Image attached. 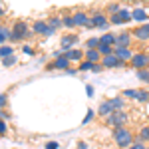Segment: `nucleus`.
Here are the masks:
<instances>
[{
    "instance_id": "1",
    "label": "nucleus",
    "mask_w": 149,
    "mask_h": 149,
    "mask_svg": "<svg viewBox=\"0 0 149 149\" xmlns=\"http://www.w3.org/2000/svg\"><path fill=\"white\" fill-rule=\"evenodd\" d=\"M113 143H115V147H119V149H129L133 143H135V133L129 129V127H115L113 131Z\"/></svg>"
},
{
    "instance_id": "2",
    "label": "nucleus",
    "mask_w": 149,
    "mask_h": 149,
    "mask_svg": "<svg viewBox=\"0 0 149 149\" xmlns=\"http://www.w3.org/2000/svg\"><path fill=\"white\" fill-rule=\"evenodd\" d=\"M129 66L139 72V70H149V52H135L129 60Z\"/></svg>"
},
{
    "instance_id": "3",
    "label": "nucleus",
    "mask_w": 149,
    "mask_h": 149,
    "mask_svg": "<svg viewBox=\"0 0 149 149\" xmlns=\"http://www.w3.org/2000/svg\"><path fill=\"white\" fill-rule=\"evenodd\" d=\"M92 28H100V30H107L111 24H109V16L102 10H92Z\"/></svg>"
},
{
    "instance_id": "4",
    "label": "nucleus",
    "mask_w": 149,
    "mask_h": 149,
    "mask_svg": "<svg viewBox=\"0 0 149 149\" xmlns=\"http://www.w3.org/2000/svg\"><path fill=\"white\" fill-rule=\"evenodd\" d=\"M127 119H129V115H127L125 111H113L111 115L105 117V123L115 129V127H125L127 125Z\"/></svg>"
},
{
    "instance_id": "5",
    "label": "nucleus",
    "mask_w": 149,
    "mask_h": 149,
    "mask_svg": "<svg viewBox=\"0 0 149 149\" xmlns=\"http://www.w3.org/2000/svg\"><path fill=\"white\" fill-rule=\"evenodd\" d=\"M74 20H76V28H90L92 30V16L84 10L74 12Z\"/></svg>"
},
{
    "instance_id": "6",
    "label": "nucleus",
    "mask_w": 149,
    "mask_h": 149,
    "mask_svg": "<svg viewBox=\"0 0 149 149\" xmlns=\"http://www.w3.org/2000/svg\"><path fill=\"white\" fill-rule=\"evenodd\" d=\"M131 44H133L131 30H125V32L115 34V48H131Z\"/></svg>"
},
{
    "instance_id": "7",
    "label": "nucleus",
    "mask_w": 149,
    "mask_h": 149,
    "mask_svg": "<svg viewBox=\"0 0 149 149\" xmlns=\"http://www.w3.org/2000/svg\"><path fill=\"white\" fill-rule=\"evenodd\" d=\"M78 34H64L60 38V50H64V52H68V50H74L76 44H78Z\"/></svg>"
},
{
    "instance_id": "8",
    "label": "nucleus",
    "mask_w": 149,
    "mask_h": 149,
    "mask_svg": "<svg viewBox=\"0 0 149 149\" xmlns=\"http://www.w3.org/2000/svg\"><path fill=\"white\" fill-rule=\"evenodd\" d=\"M131 36H133V40H137V42H149V22L133 28V30H131Z\"/></svg>"
},
{
    "instance_id": "9",
    "label": "nucleus",
    "mask_w": 149,
    "mask_h": 149,
    "mask_svg": "<svg viewBox=\"0 0 149 149\" xmlns=\"http://www.w3.org/2000/svg\"><path fill=\"white\" fill-rule=\"evenodd\" d=\"M46 70H48V72H52V70H62V72H68V70H70V60L66 56L56 58L54 62L46 64Z\"/></svg>"
},
{
    "instance_id": "10",
    "label": "nucleus",
    "mask_w": 149,
    "mask_h": 149,
    "mask_svg": "<svg viewBox=\"0 0 149 149\" xmlns=\"http://www.w3.org/2000/svg\"><path fill=\"white\" fill-rule=\"evenodd\" d=\"M102 66H103V68H107V70H115V68H123V66H127V64H125V62H121L115 54H111V56L102 58Z\"/></svg>"
},
{
    "instance_id": "11",
    "label": "nucleus",
    "mask_w": 149,
    "mask_h": 149,
    "mask_svg": "<svg viewBox=\"0 0 149 149\" xmlns=\"http://www.w3.org/2000/svg\"><path fill=\"white\" fill-rule=\"evenodd\" d=\"M32 32H34V36H48V32H50V26H48V22L46 20H34L32 22Z\"/></svg>"
},
{
    "instance_id": "12",
    "label": "nucleus",
    "mask_w": 149,
    "mask_h": 149,
    "mask_svg": "<svg viewBox=\"0 0 149 149\" xmlns=\"http://www.w3.org/2000/svg\"><path fill=\"white\" fill-rule=\"evenodd\" d=\"M147 18H149V12L145 8H133L131 10V20H135V22L147 24Z\"/></svg>"
},
{
    "instance_id": "13",
    "label": "nucleus",
    "mask_w": 149,
    "mask_h": 149,
    "mask_svg": "<svg viewBox=\"0 0 149 149\" xmlns=\"http://www.w3.org/2000/svg\"><path fill=\"white\" fill-rule=\"evenodd\" d=\"M133 54H135V52H133L131 48H115V56L119 58L121 62H125V64H129V60L133 58Z\"/></svg>"
},
{
    "instance_id": "14",
    "label": "nucleus",
    "mask_w": 149,
    "mask_h": 149,
    "mask_svg": "<svg viewBox=\"0 0 149 149\" xmlns=\"http://www.w3.org/2000/svg\"><path fill=\"white\" fill-rule=\"evenodd\" d=\"M113 113V107H111V103H109V100H105V102H102L100 105H97V115H102L103 119L107 117V115Z\"/></svg>"
},
{
    "instance_id": "15",
    "label": "nucleus",
    "mask_w": 149,
    "mask_h": 149,
    "mask_svg": "<svg viewBox=\"0 0 149 149\" xmlns=\"http://www.w3.org/2000/svg\"><path fill=\"white\" fill-rule=\"evenodd\" d=\"M84 58L92 64H102V54L97 50H84Z\"/></svg>"
},
{
    "instance_id": "16",
    "label": "nucleus",
    "mask_w": 149,
    "mask_h": 149,
    "mask_svg": "<svg viewBox=\"0 0 149 149\" xmlns=\"http://www.w3.org/2000/svg\"><path fill=\"white\" fill-rule=\"evenodd\" d=\"M62 26H64V28H68V30H74V28H76L74 12H64V16H62Z\"/></svg>"
},
{
    "instance_id": "17",
    "label": "nucleus",
    "mask_w": 149,
    "mask_h": 149,
    "mask_svg": "<svg viewBox=\"0 0 149 149\" xmlns=\"http://www.w3.org/2000/svg\"><path fill=\"white\" fill-rule=\"evenodd\" d=\"M64 56L70 60V64L72 62H81V58H84V50H68V52H64Z\"/></svg>"
},
{
    "instance_id": "18",
    "label": "nucleus",
    "mask_w": 149,
    "mask_h": 149,
    "mask_svg": "<svg viewBox=\"0 0 149 149\" xmlns=\"http://www.w3.org/2000/svg\"><path fill=\"white\" fill-rule=\"evenodd\" d=\"M109 103H111L113 111H125V97H121V95L111 97V100H109Z\"/></svg>"
},
{
    "instance_id": "19",
    "label": "nucleus",
    "mask_w": 149,
    "mask_h": 149,
    "mask_svg": "<svg viewBox=\"0 0 149 149\" xmlns=\"http://www.w3.org/2000/svg\"><path fill=\"white\" fill-rule=\"evenodd\" d=\"M135 139H137V141H141V143H149V123H145V125L139 127Z\"/></svg>"
},
{
    "instance_id": "20",
    "label": "nucleus",
    "mask_w": 149,
    "mask_h": 149,
    "mask_svg": "<svg viewBox=\"0 0 149 149\" xmlns=\"http://www.w3.org/2000/svg\"><path fill=\"white\" fill-rule=\"evenodd\" d=\"M135 102L141 103V105L149 103V88H141V90H137V100H135Z\"/></svg>"
},
{
    "instance_id": "21",
    "label": "nucleus",
    "mask_w": 149,
    "mask_h": 149,
    "mask_svg": "<svg viewBox=\"0 0 149 149\" xmlns=\"http://www.w3.org/2000/svg\"><path fill=\"white\" fill-rule=\"evenodd\" d=\"M46 22H48V26H50V28H52V30H60V28H64V26H62V18H60V16H50V18H46Z\"/></svg>"
},
{
    "instance_id": "22",
    "label": "nucleus",
    "mask_w": 149,
    "mask_h": 149,
    "mask_svg": "<svg viewBox=\"0 0 149 149\" xmlns=\"http://www.w3.org/2000/svg\"><path fill=\"white\" fill-rule=\"evenodd\" d=\"M100 44H105V46H113L115 48V34H111V32L102 34L100 36Z\"/></svg>"
},
{
    "instance_id": "23",
    "label": "nucleus",
    "mask_w": 149,
    "mask_h": 149,
    "mask_svg": "<svg viewBox=\"0 0 149 149\" xmlns=\"http://www.w3.org/2000/svg\"><path fill=\"white\" fill-rule=\"evenodd\" d=\"M121 8H123V6H121L119 2H111V4L105 6V14H107V16H113V14H117Z\"/></svg>"
},
{
    "instance_id": "24",
    "label": "nucleus",
    "mask_w": 149,
    "mask_h": 149,
    "mask_svg": "<svg viewBox=\"0 0 149 149\" xmlns=\"http://www.w3.org/2000/svg\"><path fill=\"white\" fill-rule=\"evenodd\" d=\"M10 56H14V46H8V44L0 46V60H4V58H10Z\"/></svg>"
},
{
    "instance_id": "25",
    "label": "nucleus",
    "mask_w": 149,
    "mask_h": 149,
    "mask_svg": "<svg viewBox=\"0 0 149 149\" xmlns=\"http://www.w3.org/2000/svg\"><path fill=\"white\" fill-rule=\"evenodd\" d=\"M100 46V36H92V38H88V42H86V50H97Z\"/></svg>"
},
{
    "instance_id": "26",
    "label": "nucleus",
    "mask_w": 149,
    "mask_h": 149,
    "mask_svg": "<svg viewBox=\"0 0 149 149\" xmlns=\"http://www.w3.org/2000/svg\"><path fill=\"white\" fill-rule=\"evenodd\" d=\"M135 76H137L139 81H143L145 86H149V70H139V72H135Z\"/></svg>"
},
{
    "instance_id": "27",
    "label": "nucleus",
    "mask_w": 149,
    "mask_h": 149,
    "mask_svg": "<svg viewBox=\"0 0 149 149\" xmlns=\"http://www.w3.org/2000/svg\"><path fill=\"white\" fill-rule=\"evenodd\" d=\"M121 97H125V100H133V102H135V100H137V90H133V88H131V90H123Z\"/></svg>"
},
{
    "instance_id": "28",
    "label": "nucleus",
    "mask_w": 149,
    "mask_h": 149,
    "mask_svg": "<svg viewBox=\"0 0 149 149\" xmlns=\"http://www.w3.org/2000/svg\"><path fill=\"white\" fill-rule=\"evenodd\" d=\"M2 64H4V66H6V68H14V66H16V64H18V58H16V56L4 58V60H2Z\"/></svg>"
},
{
    "instance_id": "29",
    "label": "nucleus",
    "mask_w": 149,
    "mask_h": 149,
    "mask_svg": "<svg viewBox=\"0 0 149 149\" xmlns=\"http://www.w3.org/2000/svg\"><path fill=\"white\" fill-rule=\"evenodd\" d=\"M78 72H92V62H88V60L80 62V66H78Z\"/></svg>"
},
{
    "instance_id": "30",
    "label": "nucleus",
    "mask_w": 149,
    "mask_h": 149,
    "mask_svg": "<svg viewBox=\"0 0 149 149\" xmlns=\"http://www.w3.org/2000/svg\"><path fill=\"white\" fill-rule=\"evenodd\" d=\"M95 115H97V111H93V109H88V115L84 117V121H81V123H84V125H86V123H90L92 119H95Z\"/></svg>"
},
{
    "instance_id": "31",
    "label": "nucleus",
    "mask_w": 149,
    "mask_h": 149,
    "mask_svg": "<svg viewBox=\"0 0 149 149\" xmlns=\"http://www.w3.org/2000/svg\"><path fill=\"white\" fill-rule=\"evenodd\" d=\"M22 54H26V56H34L36 52H34V48H32V46L24 44V46H22Z\"/></svg>"
},
{
    "instance_id": "32",
    "label": "nucleus",
    "mask_w": 149,
    "mask_h": 149,
    "mask_svg": "<svg viewBox=\"0 0 149 149\" xmlns=\"http://www.w3.org/2000/svg\"><path fill=\"white\" fill-rule=\"evenodd\" d=\"M6 103H8V95L6 93H0V111H4Z\"/></svg>"
},
{
    "instance_id": "33",
    "label": "nucleus",
    "mask_w": 149,
    "mask_h": 149,
    "mask_svg": "<svg viewBox=\"0 0 149 149\" xmlns=\"http://www.w3.org/2000/svg\"><path fill=\"white\" fill-rule=\"evenodd\" d=\"M6 133H8V125L4 119H0V135H6Z\"/></svg>"
},
{
    "instance_id": "34",
    "label": "nucleus",
    "mask_w": 149,
    "mask_h": 149,
    "mask_svg": "<svg viewBox=\"0 0 149 149\" xmlns=\"http://www.w3.org/2000/svg\"><path fill=\"white\" fill-rule=\"evenodd\" d=\"M129 149H147V147H145V143H141V141H137V139H135V143H133Z\"/></svg>"
},
{
    "instance_id": "35",
    "label": "nucleus",
    "mask_w": 149,
    "mask_h": 149,
    "mask_svg": "<svg viewBox=\"0 0 149 149\" xmlns=\"http://www.w3.org/2000/svg\"><path fill=\"white\" fill-rule=\"evenodd\" d=\"M58 147H60L58 141H48V143H46V149H58Z\"/></svg>"
},
{
    "instance_id": "36",
    "label": "nucleus",
    "mask_w": 149,
    "mask_h": 149,
    "mask_svg": "<svg viewBox=\"0 0 149 149\" xmlns=\"http://www.w3.org/2000/svg\"><path fill=\"white\" fill-rule=\"evenodd\" d=\"M86 93H88L90 97H93V93H95V92H93V86H92V84H88V86H86Z\"/></svg>"
},
{
    "instance_id": "37",
    "label": "nucleus",
    "mask_w": 149,
    "mask_h": 149,
    "mask_svg": "<svg viewBox=\"0 0 149 149\" xmlns=\"http://www.w3.org/2000/svg\"><path fill=\"white\" fill-rule=\"evenodd\" d=\"M66 74H68V76H74V74H78V68H70Z\"/></svg>"
},
{
    "instance_id": "38",
    "label": "nucleus",
    "mask_w": 149,
    "mask_h": 149,
    "mask_svg": "<svg viewBox=\"0 0 149 149\" xmlns=\"http://www.w3.org/2000/svg\"><path fill=\"white\" fill-rule=\"evenodd\" d=\"M78 149H88V143H86V141H80V143H78Z\"/></svg>"
},
{
    "instance_id": "39",
    "label": "nucleus",
    "mask_w": 149,
    "mask_h": 149,
    "mask_svg": "<svg viewBox=\"0 0 149 149\" xmlns=\"http://www.w3.org/2000/svg\"><path fill=\"white\" fill-rule=\"evenodd\" d=\"M2 14H4V10H2V8H0V18H2Z\"/></svg>"
},
{
    "instance_id": "40",
    "label": "nucleus",
    "mask_w": 149,
    "mask_h": 149,
    "mask_svg": "<svg viewBox=\"0 0 149 149\" xmlns=\"http://www.w3.org/2000/svg\"><path fill=\"white\" fill-rule=\"evenodd\" d=\"M2 28H4V26H2V24H0V34H2Z\"/></svg>"
}]
</instances>
